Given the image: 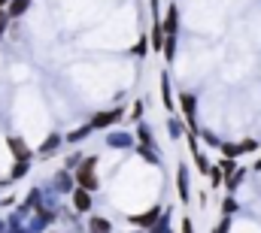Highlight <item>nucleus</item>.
Segmentation results:
<instances>
[{"label": "nucleus", "mask_w": 261, "mask_h": 233, "mask_svg": "<svg viewBox=\"0 0 261 233\" xmlns=\"http://www.w3.org/2000/svg\"><path fill=\"white\" fill-rule=\"evenodd\" d=\"M79 185H82L85 191L97 188V179H94V158H88V161H85V167L79 170Z\"/></svg>", "instance_id": "1"}, {"label": "nucleus", "mask_w": 261, "mask_h": 233, "mask_svg": "<svg viewBox=\"0 0 261 233\" xmlns=\"http://www.w3.org/2000/svg\"><path fill=\"white\" fill-rule=\"evenodd\" d=\"M225 230H228V215H225V218H222V224L216 227V233H225Z\"/></svg>", "instance_id": "19"}, {"label": "nucleus", "mask_w": 261, "mask_h": 233, "mask_svg": "<svg viewBox=\"0 0 261 233\" xmlns=\"http://www.w3.org/2000/svg\"><path fill=\"white\" fill-rule=\"evenodd\" d=\"M173 43H176L173 37H167V43H164V55H167V61H173V55H176V52H173Z\"/></svg>", "instance_id": "14"}, {"label": "nucleus", "mask_w": 261, "mask_h": 233, "mask_svg": "<svg viewBox=\"0 0 261 233\" xmlns=\"http://www.w3.org/2000/svg\"><path fill=\"white\" fill-rule=\"evenodd\" d=\"M88 230H91V233H110L113 227H110V221H107V218H97V215H94V218L88 221Z\"/></svg>", "instance_id": "5"}, {"label": "nucleus", "mask_w": 261, "mask_h": 233, "mask_svg": "<svg viewBox=\"0 0 261 233\" xmlns=\"http://www.w3.org/2000/svg\"><path fill=\"white\" fill-rule=\"evenodd\" d=\"M255 170H261V161H258V164H255Z\"/></svg>", "instance_id": "23"}, {"label": "nucleus", "mask_w": 261, "mask_h": 233, "mask_svg": "<svg viewBox=\"0 0 261 233\" xmlns=\"http://www.w3.org/2000/svg\"><path fill=\"white\" fill-rule=\"evenodd\" d=\"M182 233H192V221H182Z\"/></svg>", "instance_id": "21"}, {"label": "nucleus", "mask_w": 261, "mask_h": 233, "mask_svg": "<svg viewBox=\"0 0 261 233\" xmlns=\"http://www.w3.org/2000/svg\"><path fill=\"white\" fill-rule=\"evenodd\" d=\"M155 218H158V209H149V212H146V215H137V218H134V221H137V224H143V227H146V224H155Z\"/></svg>", "instance_id": "8"}, {"label": "nucleus", "mask_w": 261, "mask_h": 233, "mask_svg": "<svg viewBox=\"0 0 261 233\" xmlns=\"http://www.w3.org/2000/svg\"><path fill=\"white\" fill-rule=\"evenodd\" d=\"M58 145H61V136H58V133H52V136L46 139V145H43V155H49V152H55Z\"/></svg>", "instance_id": "9"}, {"label": "nucleus", "mask_w": 261, "mask_h": 233, "mask_svg": "<svg viewBox=\"0 0 261 233\" xmlns=\"http://www.w3.org/2000/svg\"><path fill=\"white\" fill-rule=\"evenodd\" d=\"M176 6H170V12H167V24H164V31H167V37H173V31H176Z\"/></svg>", "instance_id": "7"}, {"label": "nucleus", "mask_w": 261, "mask_h": 233, "mask_svg": "<svg viewBox=\"0 0 261 233\" xmlns=\"http://www.w3.org/2000/svg\"><path fill=\"white\" fill-rule=\"evenodd\" d=\"M255 149H258L255 139H243V142H240V152H255Z\"/></svg>", "instance_id": "16"}, {"label": "nucleus", "mask_w": 261, "mask_h": 233, "mask_svg": "<svg viewBox=\"0 0 261 233\" xmlns=\"http://www.w3.org/2000/svg\"><path fill=\"white\" fill-rule=\"evenodd\" d=\"M6 18H9V12H0V34H3V27H6Z\"/></svg>", "instance_id": "20"}, {"label": "nucleus", "mask_w": 261, "mask_h": 233, "mask_svg": "<svg viewBox=\"0 0 261 233\" xmlns=\"http://www.w3.org/2000/svg\"><path fill=\"white\" fill-rule=\"evenodd\" d=\"M122 115V109H110V112H97L94 121H91V127H110V124H116Z\"/></svg>", "instance_id": "2"}, {"label": "nucleus", "mask_w": 261, "mask_h": 233, "mask_svg": "<svg viewBox=\"0 0 261 233\" xmlns=\"http://www.w3.org/2000/svg\"><path fill=\"white\" fill-rule=\"evenodd\" d=\"M170 133H173V136H182V124H179V121H170Z\"/></svg>", "instance_id": "18"}, {"label": "nucleus", "mask_w": 261, "mask_h": 233, "mask_svg": "<svg viewBox=\"0 0 261 233\" xmlns=\"http://www.w3.org/2000/svg\"><path fill=\"white\" fill-rule=\"evenodd\" d=\"M9 149L15 152V158H18V161H28V155H31V149H28V145H24V139H18V136H12V139H9Z\"/></svg>", "instance_id": "3"}, {"label": "nucleus", "mask_w": 261, "mask_h": 233, "mask_svg": "<svg viewBox=\"0 0 261 233\" xmlns=\"http://www.w3.org/2000/svg\"><path fill=\"white\" fill-rule=\"evenodd\" d=\"M24 173H28V161H18V164H15V170H12V176H9V179H21Z\"/></svg>", "instance_id": "13"}, {"label": "nucleus", "mask_w": 261, "mask_h": 233, "mask_svg": "<svg viewBox=\"0 0 261 233\" xmlns=\"http://www.w3.org/2000/svg\"><path fill=\"white\" fill-rule=\"evenodd\" d=\"M110 142H113V145H119V149H125V145H130L134 139H130V136H113Z\"/></svg>", "instance_id": "15"}, {"label": "nucleus", "mask_w": 261, "mask_h": 233, "mask_svg": "<svg viewBox=\"0 0 261 233\" xmlns=\"http://www.w3.org/2000/svg\"><path fill=\"white\" fill-rule=\"evenodd\" d=\"M28 3H31V0H12V6H9V15H21V12L28 9Z\"/></svg>", "instance_id": "10"}, {"label": "nucleus", "mask_w": 261, "mask_h": 233, "mask_svg": "<svg viewBox=\"0 0 261 233\" xmlns=\"http://www.w3.org/2000/svg\"><path fill=\"white\" fill-rule=\"evenodd\" d=\"M6 3H9V0H0V6H6Z\"/></svg>", "instance_id": "22"}, {"label": "nucleus", "mask_w": 261, "mask_h": 233, "mask_svg": "<svg viewBox=\"0 0 261 233\" xmlns=\"http://www.w3.org/2000/svg\"><path fill=\"white\" fill-rule=\"evenodd\" d=\"M88 130H91V127H79V130H73V133H70V139H73V142H76V139H82V136H85V133H88Z\"/></svg>", "instance_id": "17"}, {"label": "nucleus", "mask_w": 261, "mask_h": 233, "mask_svg": "<svg viewBox=\"0 0 261 233\" xmlns=\"http://www.w3.org/2000/svg\"><path fill=\"white\" fill-rule=\"evenodd\" d=\"M179 100H182V109H186L189 121H195V97H192V94H182Z\"/></svg>", "instance_id": "6"}, {"label": "nucleus", "mask_w": 261, "mask_h": 233, "mask_svg": "<svg viewBox=\"0 0 261 233\" xmlns=\"http://www.w3.org/2000/svg\"><path fill=\"white\" fill-rule=\"evenodd\" d=\"M152 49H155V52H158V49H164V46H161V27H158V24L152 27Z\"/></svg>", "instance_id": "12"}, {"label": "nucleus", "mask_w": 261, "mask_h": 233, "mask_svg": "<svg viewBox=\"0 0 261 233\" xmlns=\"http://www.w3.org/2000/svg\"><path fill=\"white\" fill-rule=\"evenodd\" d=\"M161 88H164V106H167V109H173V97H170V85H167V76L161 79Z\"/></svg>", "instance_id": "11"}, {"label": "nucleus", "mask_w": 261, "mask_h": 233, "mask_svg": "<svg viewBox=\"0 0 261 233\" xmlns=\"http://www.w3.org/2000/svg\"><path fill=\"white\" fill-rule=\"evenodd\" d=\"M73 206H76V209H79V212H85V209H88V206H91V194H88V191H85V188H79V191H76V194H73Z\"/></svg>", "instance_id": "4"}]
</instances>
